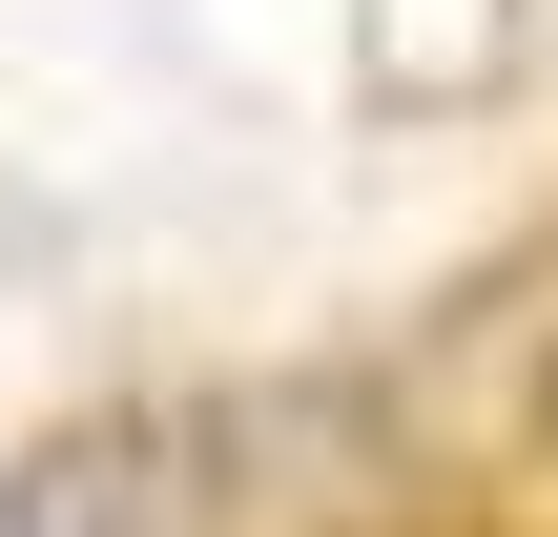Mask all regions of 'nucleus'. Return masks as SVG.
<instances>
[]
</instances>
